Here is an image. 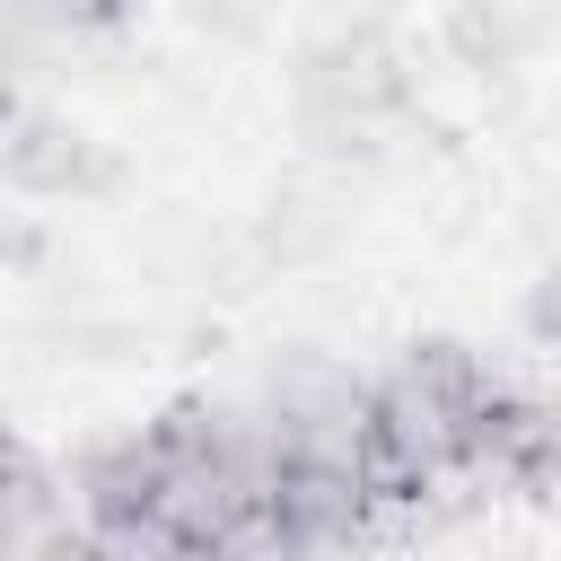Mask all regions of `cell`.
I'll list each match as a JSON object with an SVG mask.
<instances>
[{
  "mask_svg": "<svg viewBox=\"0 0 561 561\" xmlns=\"http://www.w3.org/2000/svg\"><path fill=\"white\" fill-rule=\"evenodd\" d=\"M0 175L35 202H88L114 184V149L44 96H0Z\"/></svg>",
  "mask_w": 561,
  "mask_h": 561,
  "instance_id": "1",
  "label": "cell"
}]
</instances>
